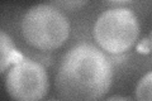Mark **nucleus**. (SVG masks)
<instances>
[{"label": "nucleus", "mask_w": 152, "mask_h": 101, "mask_svg": "<svg viewBox=\"0 0 152 101\" xmlns=\"http://www.w3.org/2000/svg\"><path fill=\"white\" fill-rule=\"evenodd\" d=\"M113 77L107 54L93 43L81 42L64 54L55 86L64 101H99L112 87Z\"/></svg>", "instance_id": "obj_1"}, {"label": "nucleus", "mask_w": 152, "mask_h": 101, "mask_svg": "<svg viewBox=\"0 0 152 101\" xmlns=\"http://www.w3.org/2000/svg\"><path fill=\"white\" fill-rule=\"evenodd\" d=\"M20 31L31 47L51 52L69 39L71 25L60 7L53 3H38L27 9L20 20Z\"/></svg>", "instance_id": "obj_2"}, {"label": "nucleus", "mask_w": 152, "mask_h": 101, "mask_svg": "<svg viewBox=\"0 0 152 101\" xmlns=\"http://www.w3.org/2000/svg\"><path fill=\"white\" fill-rule=\"evenodd\" d=\"M94 39L102 51L123 54L134 46L140 37V22L133 9L112 7L98 15L93 28Z\"/></svg>", "instance_id": "obj_3"}, {"label": "nucleus", "mask_w": 152, "mask_h": 101, "mask_svg": "<svg viewBox=\"0 0 152 101\" xmlns=\"http://www.w3.org/2000/svg\"><path fill=\"white\" fill-rule=\"evenodd\" d=\"M5 89L14 101H41L50 89L47 70L34 60L19 58L8 71Z\"/></svg>", "instance_id": "obj_4"}, {"label": "nucleus", "mask_w": 152, "mask_h": 101, "mask_svg": "<svg viewBox=\"0 0 152 101\" xmlns=\"http://www.w3.org/2000/svg\"><path fill=\"white\" fill-rule=\"evenodd\" d=\"M18 60V52L13 38L0 28V73Z\"/></svg>", "instance_id": "obj_5"}, {"label": "nucleus", "mask_w": 152, "mask_h": 101, "mask_svg": "<svg viewBox=\"0 0 152 101\" xmlns=\"http://www.w3.org/2000/svg\"><path fill=\"white\" fill-rule=\"evenodd\" d=\"M151 90H152V73L148 71L145 76H142L138 84H137L136 87L137 101H152Z\"/></svg>", "instance_id": "obj_6"}, {"label": "nucleus", "mask_w": 152, "mask_h": 101, "mask_svg": "<svg viewBox=\"0 0 152 101\" xmlns=\"http://www.w3.org/2000/svg\"><path fill=\"white\" fill-rule=\"evenodd\" d=\"M88 1H56L53 4H56L57 7L58 5H62V7H81L85 5Z\"/></svg>", "instance_id": "obj_7"}, {"label": "nucleus", "mask_w": 152, "mask_h": 101, "mask_svg": "<svg viewBox=\"0 0 152 101\" xmlns=\"http://www.w3.org/2000/svg\"><path fill=\"white\" fill-rule=\"evenodd\" d=\"M103 101H133L131 97H128V96H122V95H113L110 97H108Z\"/></svg>", "instance_id": "obj_8"}, {"label": "nucleus", "mask_w": 152, "mask_h": 101, "mask_svg": "<svg viewBox=\"0 0 152 101\" xmlns=\"http://www.w3.org/2000/svg\"><path fill=\"white\" fill-rule=\"evenodd\" d=\"M48 101H60V100H48Z\"/></svg>", "instance_id": "obj_9"}]
</instances>
